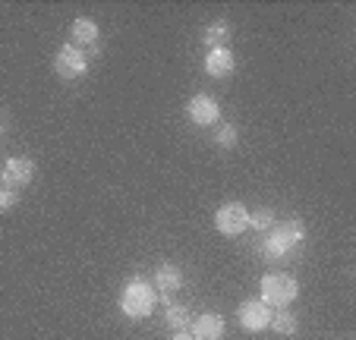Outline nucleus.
<instances>
[{
  "label": "nucleus",
  "mask_w": 356,
  "mask_h": 340,
  "mask_svg": "<svg viewBox=\"0 0 356 340\" xmlns=\"http://www.w3.org/2000/svg\"><path fill=\"white\" fill-rule=\"evenodd\" d=\"M155 300H158L155 287H152L148 280L136 277V280H129L127 287H123V293H120V312L127 315V318L139 321V318H145V315H152Z\"/></svg>",
  "instance_id": "obj_1"
},
{
  "label": "nucleus",
  "mask_w": 356,
  "mask_h": 340,
  "mask_svg": "<svg viewBox=\"0 0 356 340\" xmlns=\"http://www.w3.org/2000/svg\"><path fill=\"white\" fill-rule=\"evenodd\" d=\"M259 290H262V302L265 306H290V302L296 300V293H300V284H296L290 274L284 271H275V274H265L262 284H259Z\"/></svg>",
  "instance_id": "obj_2"
},
{
  "label": "nucleus",
  "mask_w": 356,
  "mask_h": 340,
  "mask_svg": "<svg viewBox=\"0 0 356 340\" xmlns=\"http://www.w3.org/2000/svg\"><path fill=\"white\" fill-rule=\"evenodd\" d=\"M54 70L60 79H79V76H86V70H88L86 51L76 44H63L54 57Z\"/></svg>",
  "instance_id": "obj_3"
},
{
  "label": "nucleus",
  "mask_w": 356,
  "mask_h": 340,
  "mask_svg": "<svg viewBox=\"0 0 356 340\" xmlns=\"http://www.w3.org/2000/svg\"><path fill=\"white\" fill-rule=\"evenodd\" d=\"M215 227H218V234H224V236H240L249 227L246 205H240V202H227V205H221L218 214H215Z\"/></svg>",
  "instance_id": "obj_4"
},
{
  "label": "nucleus",
  "mask_w": 356,
  "mask_h": 340,
  "mask_svg": "<svg viewBox=\"0 0 356 340\" xmlns=\"http://www.w3.org/2000/svg\"><path fill=\"white\" fill-rule=\"evenodd\" d=\"M271 306H265L262 300H246L240 309H236V321H240L243 331H265L271 325Z\"/></svg>",
  "instance_id": "obj_5"
},
{
  "label": "nucleus",
  "mask_w": 356,
  "mask_h": 340,
  "mask_svg": "<svg viewBox=\"0 0 356 340\" xmlns=\"http://www.w3.org/2000/svg\"><path fill=\"white\" fill-rule=\"evenodd\" d=\"M35 177V164L29 158H10L0 170V186L7 189H19V186H29Z\"/></svg>",
  "instance_id": "obj_6"
},
{
  "label": "nucleus",
  "mask_w": 356,
  "mask_h": 340,
  "mask_svg": "<svg viewBox=\"0 0 356 340\" xmlns=\"http://www.w3.org/2000/svg\"><path fill=\"white\" fill-rule=\"evenodd\" d=\"M186 113L195 127H211V123H218V117H221V107H218V101L211 98V95H195V98H189Z\"/></svg>",
  "instance_id": "obj_7"
},
{
  "label": "nucleus",
  "mask_w": 356,
  "mask_h": 340,
  "mask_svg": "<svg viewBox=\"0 0 356 340\" xmlns=\"http://www.w3.org/2000/svg\"><path fill=\"white\" fill-rule=\"evenodd\" d=\"M193 340H221L224 337V318L218 312H205L193 321Z\"/></svg>",
  "instance_id": "obj_8"
},
{
  "label": "nucleus",
  "mask_w": 356,
  "mask_h": 340,
  "mask_svg": "<svg viewBox=\"0 0 356 340\" xmlns=\"http://www.w3.org/2000/svg\"><path fill=\"white\" fill-rule=\"evenodd\" d=\"M205 73H209L211 79H224V76L234 73V54H230V47H215V51L205 57Z\"/></svg>",
  "instance_id": "obj_9"
},
{
  "label": "nucleus",
  "mask_w": 356,
  "mask_h": 340,
  "mask_svg": "<svg viewBox=\"0 0 356 340\" xmlns=\"http://www.w3.org/2000/svg\"><path fill=\"white\" fill-rule=\"evenodd\" d=\"M271 234H275L277 240L290 249V252H296V249H300V243L306 240V227H302V220L290 218V220H284L281 227H271Z\"/></svg>",
  "instance_id": "obj_10"
},
{
  "label": "nucleus",
  "mask_w": 356,
  "mask_h": 340,
  "mask_svg": "<svg viewBox=\"0 0 356 340\" xmlns=\"http://www.w3.org/2000/svg\"><path fill=\"white\" fill-rule=\"evenodd\" d=\"M70 35H73V44L82 47V44H98V22L88 19V16H79V19L73 22V29H70Z\"/></svg>",
  "instance_id": "obj_11"
},
{
  "label": "nucleus",
  "mask_w": 356,
  "mask_h": 340,
  "mask_svg": "<svg viewBox=\"0 0 356 340\" xmlns=\"http://www.w3.org/2000/svg\"><path fill=\"white\" fill-rule=\"evenodd\" d=\"M155 287L161 290L164 296H170L174 290H180L183 287V271L177 265H161L155 271Z\"/></svg>",
  "instance_id": "obj_12"
},
{
  "label": "nucleus",
  "mask_w": 356,
  "mask_h": 340,
  "mask_svg": "<svg viewBox=\"0 0 356 340\" xmlns=\"http://www.w3.org/2000/svg\"><path fill=\"white\" fill-rule=\"evenodd\" d=\"M230 38V26L224 19H218V22H211L209 29H205V44L215 51V47H224V41Z\"/></svg>",
  "instance_id": "obj_13"
},
{
  "label": "nucleus",
  "mask_w": 356,
  "mask_h": 340,
  "mask_svg": "<svg viewBox=\"0 0 356 340\" xmlns=\"http://www.w3.org/2000/svg\"><path fill=\"white\" fill-rule=\"evenodd\" d=\"M268 327H275L277 334H296V327H300V321H296V315L293 312H287V309H281V312H275L271 315V325Z\"/></svg>",
  "instance_id": "obj_14"
},
{
  "label": "nucleus",
  "mask_w": 356,
  "mask_h": 340,
  "mask_svg": "<svg viewBox=\"0 0 356 340\" xmlns=\"http://www.w3.org/2000/svg\"><path fill=\"white\" fill-rule=\"evenodd\" d=\"M164 321H168L170 331H183V327L189 325V312L183 306H168V315H164Z\"/></svg>",
  "instance_id": "obj_15"
},
{
  "label": "nucleus",
  "mask_w": 356,
  "mask_h": 340,
  "mask_svg": "<svg viewBox=\"0 0 356 340\" xmlns=\"http://www.w3.org/2000/svg\"><path fill=\"white\" fill-rule=\"evenodd\" d=\"M249 227H256V230H271V227H275V211H271V208H256V211L249 214Z\"/></svg>",
  "instance_id": "obj_16"
},
{
  "label": "nucleus",
  "mask_w": 356,
  "mask_h": 340,
  "mask_svg": "<svg viewBox=\"0 0 356 340\" xmlns=\"http://www.w3.org/2000/svg\"><path fill=\"white\" fill-rule=\"evenodd\" d=\"M215 142H218V145H221V148H234V145H236V127H230V123H224V127H218Z\"/></svg>",
  "instance_id": "obj_17"
},
{
  "label": "nucleus",
  "mask_w": 356,
  "mask_h": 340,
  "mask_svg": "<svg viewBox=\"0 0 356 340\" xmlns=\"http://www.w3.org/2000/svg\"><path fill=\"white\" fill-rule=\"evenodd\" d=\"M16 202H19V195H16V189L0 186V214H3V211H10V208H16Z\"/></svg>",
  "instance_id": "obj_18"
},
{
  "label": "nucleus",
  "mask_w": 356,
  "mask_h": 340,
  "mask_svg": "<svg viewBox=\"0 0 356 340\" xmlns=\"http://www.w3.org/2000/svg\"><path fill=\"white\" fill-rule=\"evenodd\" d=\"M170 340H193V334H186V331H174V337Z\"/></svg>",
  "instance_id": "obj_19"
}]
</instances>
